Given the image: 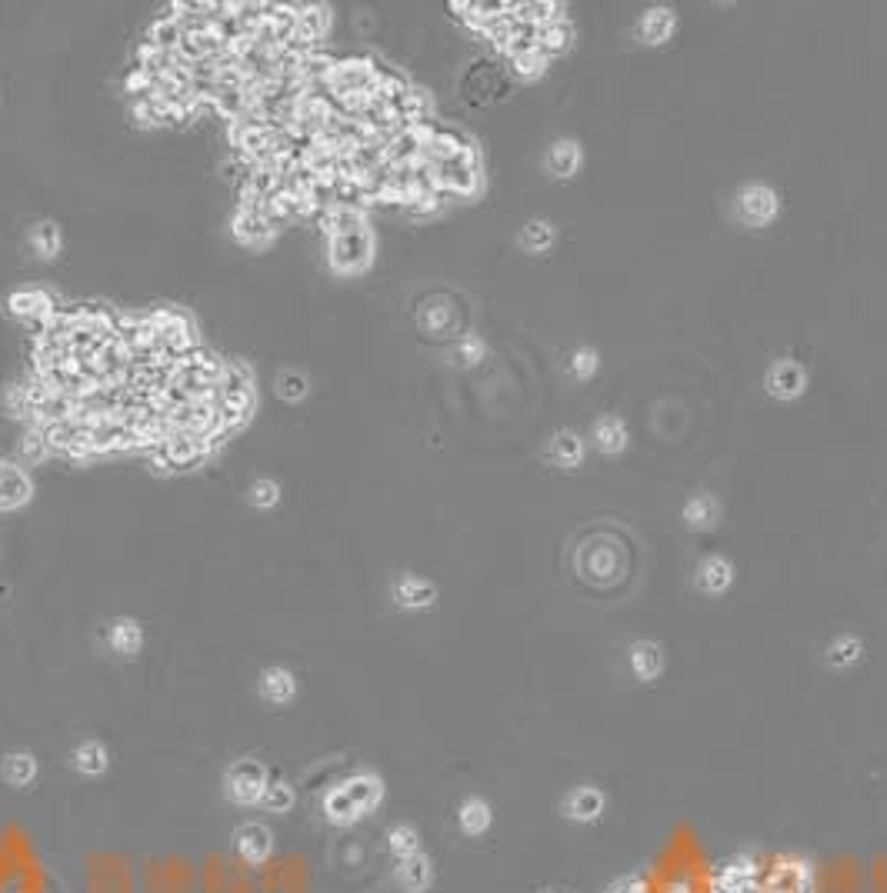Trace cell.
Instances as JSON below:
<instances>
[{
	"instance_id": "6da1fadb",
	"label": "cell",
	"mask_w": 887,
	"mask_h": 893,
	"mask_svg": "<svg viewBox=\"0 0 887 893\" xmlns=\"http://www.w3.org/2000/svg\"><path fill=\"white\" fill-rule=\"evenodd\" d=\"M384 800V783L374 773H354L347 777L341 787L327 790L324 797V817L337 827H351L361 817L374 814Z\"/></svg>"
},
{
	"instance_id": "7a4b0ae2",
	"label": "cell",
	"mask_w": 887,
	"mask_h": 893,
	"mask_svg": "<svg viewBox=\"0 0 887 893\" xmlns=\"http://www.w3.org/2000/svg\"><path fill=\"white\" fill-rule=\"evenodd\" d=\"M370 257H374V237L368 227L330 237V267L337 274H361L364 267H370Z\"/></svg>"
},
{
	"instance_id": "3957f363",
	"label": "cell",
	"mask_w": 887,
	"mask_h": 893,
	"mask_svg": "<svg viewBox=\"0 0 887 893\" xmlns=\"http://www.w3.org/2000/svg\"><path fill=\"white\" fill-rule=\"evenodd\" d=\"M267 790V770L257 760H237L228 770V797L241 806H261Z\"/></svg>"
},
{
	"instance_id": "277c9868",
	"label": "cell",
	"mask_w": 887,
	"mask_h": 893,
	"mask_svg": "<svg viewBox=\"0 0 887 893\" xmlns=\"http://www.w3.org/2000/svg\"><path fill=\"white\" fill-rule=\"evenodd\" d=\"M7 310L11 317L17 320H24V324H34L37 334H44V324L54 317L57 310V301H54L47 290H37V287H27V290H17L11 294V301H7Z\"/></svg>"
},
{
	"instance_id": "5b68a950",
	"label": "cell",
	"mask_w": 887,
	"mask_h": 893,
	"mask_svg": "<svg viewBox=\"0 0 887 893\" xmlns=\"http://www.w3.org/2000/svg\"><path fill=\"white\" fill-rule=\"evenodd\" d=\"M737 214L748 224H771L777 217V194L764 184H748L737 194Z\"/></svg>"
},
{
	"instance_id": "8992f818",
	"label": "cell",
	"mask_w": 887,
	"mask_h": 893,
	"mask_svg": "<svg viewBox=\"0 0 887 893\" xmlns=\"http://www.w3.org/2000/svg\"><path fill=\"white\" fill-rule=\"evenodd\" d=\"M604 810H608V797L601 787H574L568 793V800H564V817L574 820V823H594V820L604 817Z\"/></svg>"
},
{
	"instance_id": "52a82bcc",
	"label": "cell",
	"mask_w": 887,
	"mask_h": 893,
	"mask_svg": "<svg viewBox=\"0 0 887 893\" xmlns=\"http://www.w3.org/2000/svg\"><path fill=\"white\" fill-rule=\"evenodd\" d=\"M234 840H237L241 860L244 864H251V867L264 864L267 856H270V850H274V833L267 831L264 823H257V820H247L244 827H237Z\"/></svg>"
},
{
	"instance_id": "ba28073f",
	"label": "cell",
	"mask_w": 887,
	"mask_h": 893,
	"mask_svg": "<svg viewBox=\"0 0 887 893\" xmlns=\"http://www.w3.org/2000/svg\"><path fill=\"white\" fill-rule=\"evenodd\" d=\"M161 451L167 457V467L170 470H190V467H197L207 460V443L197 441V437H187V434H174V437H167L161 443Z\"/></svg>"
},
{
	"instance_id": "9c48e42d",
	"label": "cell",
	"mask_w": 887,
	"mask_h": 893,
	"mask_svg": "<svg viewBox=\"0 0 887 893\" xmlns=\"http://www.w3.org/2000/svg\"><path fill=\"white\" fill-rule=\"evenodd\" d=\"M30 500V480L17 464L0 460V510H17Z\"/></svg>"
},
{
	"instance_id": "30bf717a",
	"label": "cell",
	"mask_w": 887,
	"mask_h": 893,
	"mask_svg": "<svg viewBox=\"0 0 887 893\" xmlns=\"http://www.w3.org/2000/svg\"><path fill=\"white\" fill-rule=\"evenodd\" d=\"M394 600L404 610H424V607H431L437 600V591H434L431 580L404 574V577L394 580Z\"/></svg>"
},
{
	"instance_id": "8fae6325",
	"label": "cell",
	"mask_w": 887,
	"mask_h": 893,
	"mask_svg": "<svg viewBox=\"0 0 887 893\" xmlns=\"http://www.w3.org/2000/svg\"><path fill=\"white\" fill-rule=\"evenodd\" d=\"M804 367L794 364V360H777L771 367V374H767V393L771 397H781V401H791V397H798L804 391Z\"/></svg>"
},
{
	"instance_id": "7c38bea8",
	"label": "cell",
	"mask_w": 887,
	"mask_h": 893,
	"mask_svg": "<svg viewBox=\"0 0 887 893\" xmlns=\"http://www.w3.org/2000/svg\"><path fill=\"white\" fill-rule=\"evenodd\" d=\"M320 227H324L327 237H341V234H351V230H364L368 220H364V211H361V207L330 203L327 211H320Z\"/></svg>"
},
{
	"instance_id": "4fadbf2b",
	"label": "cell",
	"mask_w": 887,
	"mask_h": 893,
	"mask_svg": "<svg viewBox=\"0 0 887 893\" xmlns=\"http://www.w3.org/2000/svg\"><path fill=\"white\" fill-rule=\"evenodd\" d=\"M627 667H631L634 677L647 683L664 670V654H660V647L654 641H637L627 650Z\"/></svg>"
},
{
	"instance_id": "5bb4252c",
	"label": "cell",
	"mask_w": 887,
	"mask_h": 893,
	"mask_svg": "<svg viewBox=\"0 0 887 893\" xmlns=\"http://www.w3.org/2000/svg\"><path fill=\"white\" fill-rule=\"evenodd\" d=\"M494 823V814H491V804L484 797H468L464 804L457 806V827L468 833V837H484Z\"/></svg>"
},
{
	"instance_id": "9a60e30c",
	"label": "cell",
	"mask_w": 887,
	"mask_h": 893,
	"mask_svg": "<svg viewBox=\"0 0 887 893\" xmlns=\"http://www.w3.org/2000/svg\"><path fill=\"white\" fill-rule=\"evenodd\" d=\"M234 237L247 244V247H264L267 240L274 237V227L261 211H237L234 217Z\"/></svg>"
},
{
	"instance_id": "2e32d148",
	"label": "cell",
	"mask_w": 887,
	"mask_h": 893,
	"mask_svg": "<svg viewBox=\"0 0 887 893\" xmlns=\"http://www.w3.org/2000/svg\"><path fill=\"white\" fill-rule=\"evenodd\" d=\"M431 881H434V867L424 854L397 860V883H401L407 893H424L431 887Z\"/></svg>"
},
{
	"instance_id": "e0dca14e",
	"label": "cell",
	"mask_w": 887,
	"mask_h": 893,
	"mask_svg": "<svg viewBox=\"0 0 887 893\" xmlns=\"http://www.w3.org/2000/svg\"><path fill=\"white\" fill-rule=\"evenodd\" d=\"M294 693H297V683H294V674L284 667H267L261 674V697H264L267 704H287Z\"/></svg>"
},
{
	"instance_id": "ac0fdd59",
	"label": "cell",
	"mask_w": 887,
	"mask_h": 893,
	"mask_svg": "<svg viewBox=\"0 0 887 893\" xmlns=\"http://www.w3.org/2000/svg\"><path fill=\"white\" fill-rule=\"evenodd\" d=\"M697 583H700V591L708 593H724L731 583H734V564L731 560H724V557H708L700 570H697Z\"/></svg>"
},
{
	"instance_id": "d6986e66",
	"label": "cell",
	"mask_w": 887,
	"mask_h": 893,
	"mask_svg": "<svg viewBox=\"0 0 887 893\" xmlns=\"http://www.w3.org/2000/svg\"><path fill=\"white\" fill-rule=\"evenodd\" d=\"M107 647L120 657H137L140 647H144V633L134 620H114L107 627Z\"/></svg>"
},
{
	"instance_id": "ffe728a7",
	"label": "cell",
	"mask_w": 887,
	"mask_h": 893,
	"mask_svg": "<svg viewBox=\"0 0 887 893\" xmlns=\"http://www.w3.org/2000/svg\"><path fill=\"white\" fill-rule=\"evenodd\" d=\"M0 773H4V781L11 783V787H30L34 777H37V760L30 754H24V750H13V754L4 757Z\"/></svg>"
},
{
	"instance_id": "44dd1931",
	"label": "cell",
	"mask_w": 887,
	"mask_h": 893,
	"mask_svg": "<svg viewBox=\"0 0 887 893\" xmlns=\"http://www.w3.org/2000/svg\"><path fill=\"white\" fill-rule=\"evenodd\" d=\"M671 30H674V13L664 11V7H654V11H647L641 17L637 37L644 40V44H664V40L671 37Z\"/></svg>"
},
{
	"instance_id": "7402d4cb",
	"label": "cell",
	"mask_w": 887,
	"mask_h": 893,
	"mask_svg": "<svg viewBox=\"0 0 887 893\" xmlns=\"http://www.w3.org/2000/svg\"><path fill=\"white\" fill-rule=\"evenodd\" d=\"M577 167H581V147L574 140H558L547 151V170L554 177H574Z\"/></svg>"
},
{
	"instance_id": "603a6c76",
	"label": "cell",
	"mask_w": 887,
	"mask_h": 893,
	"mask_svg": "<svg viewBox=\"0 0 887 893\" xmlns=\"http://www.w3.org/2000/svg\"><path fill=\"white\" fill-rule=\"evenodd\" d=\"M594 447L604 453H621L627 447V427L618 417H601L594 427Z\"/></svg>"
},
{
	"instance_id": "cb8c5ba5",
	"label": "cell",
	"mask_w": 887,
	"mask_h": 893,
	"mask_svg": "<svg viewBox=\"0 0 887 893\" xmlns=\"http://www.w3.org/2000/svg\"><path fill=\"white\" fill-rule=\"evenodd\" d=\"M714 520H717V500L714 497L700 493V497L684 503V524L691 530H708L714 527Z\"/></svg>"
},
{
	"instance_id": "d4e9b609",
	"label": "cell",
	"mask_w": 887,
	"mask_h": 893,
	"mask_svg": "<svg viewBox=\"0 0 887 893\" xmlns=\"http://www.w3.org/2000/svg\"><path fill=\"white\" fill-rule=\"evenodd\" d=\"M74 767L80 770L84 777H101L104 770H107V750H104L97 740L80 743L74 750Z\"/></svg>"
},
{
	"instance_id": "484cf974",
	"label": "cell",
	"mask_w": 887,
	"mask_h": 893,
	"mask_svg": "<svg viewBox=\"0 0 887 893\" xmlns=\"http://www.w3.org/2000/svg\"><path fill=\"white\" fill-rule=\"evenodd\" d=\"M551 460H558L560 467H577L584 460V443L577 441V434H558L551 443Z\"/></svg>"
},
{
	"instance_id": "4316f807",
	"label": "cell",
	"mask_w": 887,
	"mask_h": 893,
	"mask_svg": "<svg viewBox=\"0 0 887 893\" xmlns=\"http://www.w3.org/2000/svg\"><path fill=\"white\" fill-rule=\"evenodd\" d=\"M861 654H864L861 641L844 633V637H837V641L827 647V664H831V667H850V664L861 660Z\"/></svg>"
},
{
	"instance_id": "83f0119b",
	"label": "cell",
	"mask_w": 887,
	"mask_h": 893,
	"mask_svg": "<svg viewBox=\"0 0 887 893\" xmlns=\"http://www.w3.org/2000/svg\"><path fill=\"white\" fill-rule=\"evenodd\" d=\"M387 843H391V850H394V856H397V860L420 854V833L414 831L410 823H397V827H391V833H387Z\"/></svg>"
},
{
	"instance_id": "f1b7e54d",
	"label": "cell",
	"mask_w": 887,
	"mask_h": 893,
	"mask_svg": "<svg viewBox=\"0 0 887 893\" xmlns=\"http://www.w3.org/2000/svg\"><path fill=\"white\" fill-rule=\"evenodd\" d=\"M520 244L534 253L547 251L554 244V227L547 224V220H531V224H524V230H520Z\"/></svg>"
},
{
	"instance_id": "f546056e",
	"label": "cell",
	"mask_w": 887,
	"mask_h": 893,
	"mask_svg": "<svg viewBox=\"0 0 887 893\" xmlns=\"http://www.w3.org/2000/svg\"><path fill=\"white\" fill-rule=\"evenodd\" d=\"M261 806L267 814H287L294 806V790L287 783H267L264 797H261Z\"/></svg>"
},
{
	"instance_id": "4dcf8cb0",
	"label": "cell",
	"mask_w": 887,
	"mask_h": 893,
	"mask_svg": "<svg viewBox=\"0 0 887 893\" xmlns=\"http://www.w3.org/2000/svg\"><path fill=\"white\" fill-rule=\"evenodd\" d=\"M17 453H21V460H27V464H37V460H44L51 453V447H47V441H44V434L37 427H30L21 437V443H17Z\"/></svg>"
},
{
	"instance_id": "1f68e13d",
	"label": "cell",
	"mask_w": 887,
	"mask_h": 893,
	"mask_svg": "<svg viewBox=\"0 0 887 893\" xmlns=\"http://www.w3.org/2000/svg\"><path fill=\"white\" fill-rule=\"evenodd\" d=\"M547 57L541 51H524V54H518V57H510V67H514V74L518 77H524V80H531V77H541L544 74V67H547Z\"/></svg>"
},
{
	"instance_id": "d6a6232c",
	"label": "cell",
	"mask_w": 887,
	"mask_h": 893,
	"mask_svg": "<svg viewBox=\"0 0 887 893\" xmlns=\"http://www.w3.org/2000/svg\"><path fill=\"white\" fill-rule=\"evenodd\" d=\"M34 247H37L44 257H54V253L61 251V234H57V227L54 224L34 227Z\"/></svg>"
},
{
	"instance_id": "836d02e7",
	"label": "cell",
	"mask_w": 887,
	"mask_h": 893,
	"mask_svg": "<svg viewBox=\"0 0 887 893\" xmlns=\"http://www.w3.org/2000/svg\"><path fill=\"white\" fill-rule=\"evenodd\" d=\"M570 374H574V377H581V380L594 377L597 374V353L591 351V347L574 351V357H570Z\"/></svg>"
},
{
	"instance_id": "e575fe53",
	"label": "cell",
	"mask_w": 887,
	"mask_h": 893,
	"mask_svg": "<svg viewBox=\"0 0 887 893\" xmlns=\"http://www.w3.org/2000/svg\"><path fill=\"white\" fill-rule=\"evenodd\" d=\"M278 500H280V487L274 480H253V487H251L253 507H274Z\"/></svg>"
},
{
	"instance_id": "d590c367",
	"label": "cell",
	"mask_w": 887,
	"mask_h": 893,
	"mask_svg": "<svg viewBox=\"0 0 887 893\" xmlns=\"http://www.w3.org/2000/svg\"><path fill=\"white\" fill-rule=\"evenodd\" d=\"M278 393L284 401H301L307 393V380L301 374H280L278 380Z\"/></svg>"
},
{
	"instance_id": "8d00e7d4",
	"label": "cell",
	"mask_w": 887,
	"mask_h": 893,
	"mask_svg": "<svg viewBox=\"0 0 887 893\" xmlns=\"http://www.w3.org/2000/svg\"><path fill=\"white\" fill-rule=\"evenodd\" d=\"M454 357H457V364H464V367L477 364V360L484 357V343L477 337H464L460 343H457Z\"/></svg>"
},
{
	"instance_id": "74e56055",
	"label": "cell",
	"mask_w": 887,
	"mask_h": 893,
	"mask_svg": "<svg viewBox=\"0 0 887 893\" xmlns=\"http://www.w3.org/2000/svg\"><path fill=\"white\" fill-rule=\"evenodd\" d=\"M420 324L427 330H434V334H441V330L451 327V310L447 307H427L424 317H420Z\"/></svg>"
}]
</instances>
